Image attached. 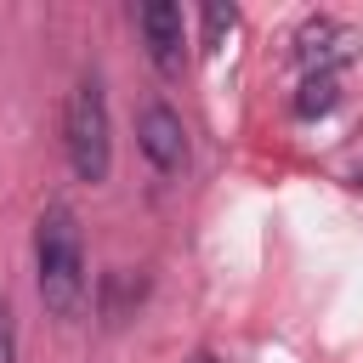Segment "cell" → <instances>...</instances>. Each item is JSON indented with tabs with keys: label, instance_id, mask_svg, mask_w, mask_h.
<instances>
[{
	"label": "cell",
	"instance_id": "cell-5",
	"mask_svg": "<svg viewBox=\"0 0 363 363\" xmlns=\"http://www.w3.org/2000/svg\"><path fill=\"white\" fill-rule=\"evenodd\" d=\"M340 96V74H306L301 79V96H295V113L312 119V113H329Z\"/></svg>",
	"mask_w": 363,
	"mask_h": 363
},
{
	"label": "cell",
	"instance_id": "cell-6",
	"mask_svg": "<svg viewBox=\"0 0 363 363\" xmlns=\"http://www.w3.org/2000/svg\"><path fill=\"white\" fill-rule=\"evenodd\" d=\"M233 23H238V11H233V6H204V45L216 51V40H221Z\"/></svg>",
	"mask_w": 363,
	"mask_h": 363
},
{
	"label": "cell",
	"instance_id": "cell-2",
	"mask_svg": "<svg viewBox=\"0 0 363 363\" xmlns=\"http://www.w3.org/2000/svg\"><path fill=\"white\" fill-rule=\"evenodd\" d=\"M62 147H68V164L79 182H108V164H113V125H108V96H102V79L85 74L74 91H68V108H62Z\"/></svg>",
	"mask_w": 363,
	"mask_h": 363
},
{
	"label": "cell",
	"instance_id": "cell-4",
	"mask_svg": "<svg viewBox=\"0 0 363 363\" xmlns=\"http://www.w3.org/2000/svg\"><path fill=\"white\" fill-rule=\"evenodd\" d=\"M136 142H142V153H147V164H153L159 176L187 170V125H182V113H176V108L147 102V108H142V119H136Z\"/></svg>",
	"mask_w": 363,
	"mask_h": 363
},
{
	"label": "cell",
	"instance_id": "cell-8",
	"mask_svg": "<svg viewBox=\"0 0 363 363\" xmlns=\"http://www.w3.org/2000/svg\"><path fill=\"white\" fill-rule=\"evenodd\" d=\"M187 363H221V357H216V352H193Z\"/></svg>",
	"mask_w": 363,
	"mask_h": 363
},
{
	"label": "cell",
	"instance_id": "cell-1",
	"mask_svg": "<svg viewBox=\"0 0 363 363\" xmlns=\"http://www.w3.org/2000/svg\"><path fill=\"white\" fill-rule=\"evenodd\" d=\"M34 284L51 318H79L85 306V244L68 204H45L34 221Z\"/></svg>",
	"mask_w": 363,
	"mask_h": 363
},
{
	"label": "cell",
	"instance_id": "cell-7",
	"mask_svg": "<svg viewBox=\"0 0 363 363\" xmlns=\"http://www.w3.org/2000/svg\"><path fill=\"white\" fill-rule=\"evenodd\" d=\"M0 363H17V318L6 295H0Z\"/></svg>",
	"mask_w": 363,
	"mask_h": 363
},
{
	"label": "cell",
	"instance_id": "cell-3",
	"mask_svg": "<svg viewBox=\"0 0 363 363\" xmlns=\"http://www.w3.org/2000/svg\"><path fill=\"white\" fill-rule=\"evenodd\" d=\"M136 28H142V40H147L153 68H159L164 79H176L182 62H187V17H182V6L147 0V6H136Z\"/></svg>",
	"mask_w": 363,
	"mask_h": 363
}]
</instances>
